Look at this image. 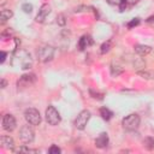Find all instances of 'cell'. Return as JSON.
I'll list each match as a JSON object with an SVG mask.
<instances>
[{
	"label": "cell",
	"mask_w": 154,
	"mask_h": 154,
	"mask_svg": "<svg viewBox=\"0 0 154 154\" xmlns=\"http://www.w3.org/2000/svg\"><path fill=\"white\" fill-rule=\"evenodd\" d=\"M12 65L22 70H28L32 66V58L26 51L17 49L12 57Z\"/></svg>",
	"instance_id": "1"
},
{
	"label": "cell",
	"mask_w": 154,
	"mask_h": 154,
	"mask_svg": "<svg viewBox=\"0 0 154 154\" xmlns=\"http://www.w3.org/2000/svg\"><path fill=\"white\" fill-rule=\"evenodd\" d=\"M140 116L136 114V113H131L129 116H126L123 120H122V125L125 130L128 131H132V130H136L138 126H140Z\"/></svg>",
	"instance_id": "2"
},
{
	"label": "cell",
	"mask_w": 154,
	"mask_h": 154,
	"mask_svg": "<svg viewBox=\"0 0 154 154\" xmlns=\"http://www.w3.org/2000/svg\"><path fill=\"white\" fill-rule=\"evenodd\" d=\"M54 52H55L54 47H52L49 45L42 46V47H40L37 49V58H38V60L41 63H47V61H49V60L53 59Z\"/></svg>",
	"instance_id": "3"
},
{
	"label": "cell",
	"mask_w": 154,
	"mask_h": 154,
	"mask_svg": "<svg viewBox=\"0 0 154 154\" xmlns=\"http://www.w3.org/2000/svg\"><path fill=\"white\" fill-rule=\"evenodd\" d=\"M45 117H46V120H47V123L49 125H58L60 123V120H61L60 113L58 112V109L54 106H48L46 108Z\"/></svg>",
	"instance_id": "4"
},
{
	"label": "cell",
	"mask_w": 154,
	"mask_h": 154,
	"mask_svg": "<svg viewBox=\"0 0 154 154\" xmlns=\"http://www.w3.org/2000/svg\"><path fill=\"white\" fill-rule=\"evenodd\" d=\"M24 118L28 124L30 125H38L41 123V114L36 108H26L24 111Z\"/></svg>",
	"instance_id": "5"
},
{
	"label": "cell",
	"mask_w": 154,
	"mask_h": 154,
	"mask_svg": "<svg viewBox=\"0 0 154 154\" xmlns=\"http://www.w3.org/2000/svg\"><path fill=\"white\" fill-rule=\"evenodd\" d=\"M19 138L23 143H31L35 138V132L30 125H23L19 130Z\"/></svg>",
	"instance_id": "6"
},
{
	"label": "cell",
	"mask_w": 154,
	"mask_h": 154,
	"mask_svg": "<svg viewBox=\"0 0 154 154\" xmlns=\"http://www.w3.org/2000/svg\"><path fill=\"white\" fill-rule=\"evenodd\" d=\"M91 114L88 109H83L82 112H79V114L77 116L76 120H75V126L78 129V130H84L89 119H90Z\"/></svg>",
	"instance_id": "7"
},
{
	"label": "cell",
	"mask_w": 154,
	"mask_h": 154,
	"mask_svg": "<svg viewBox=\"0 0 154 154\" xmlns=\"http://www.w3.org/2000/svg\"><path fill=\"white\" fill-rule=\"evenodd\" d=\"M36 81V76L34 73H26V75H23L19 81L17 82V85H18V89L20 88H26V87H30L34 82Z\"/></svg>",
	"instance_id": "8"
},
{
	"label": "cell",
	"mask_w": 154,
	"mask_h": 154,
	"mask_svg": "<svg viewBox=\"0 0 154 154\" xmlns=\"http://www.w3.org/2000/svg\"><path fill=\"white\" fill-rule=\"evenodd\" d=\"M16 125H17V123H16V119H14V117L12 114H5L4 116V118H2V128H4L5 131H8V132L13 131L16 129Z\"/></svg>",
	"instance_id": "9"
},
{
	"label": "cell",
	"mask_w": 154,
	"mask_h": 154,
	"mask_svg": "<svg viewBox=\"0 0 154 154\" xmlns=\"http://www.w3.org/2000/svg\"><path fill=\"white\" fill-rule=\"evenodd\" d=\"M49 13H51V6L47 5V4L42 5V6L40 7L38 12H37V14H36V18H35L36 22H38V23H43L45 19L48 17Z\"/></svg>",
	"instance_id": "10"
},
{
	"label": "cell",
	"mask_w": 154,
	"mask_h": 154,
	"mask_svg": "<svg viewBox=\"0 0 154 154\" xmlns=\"http://www.w3.org/2000/svg\"><path fill=\"white\" fill-rule=\"evenodd\" d=\"M108 135L106 132H101L96 138H95V146L97 148H106L108 144Z\"/></svg>",
	"instance_id": "11"
},
{
	"label": "cell",
	"mask_w": 154,
	"mask_h": 154,
	"mask_svg": "<svg viewBox=\"0 0 154 154\" xmlns=\"http://www.w3.org/2000/svg\"><path fill=\"white\" fill-rule=\"evenodd\" d=\"M0 143H1V147L5 149H12V150L14 149V141L10 136H1Z\"/></svg>",
	"instance_id": "12"
},
{
	"label": "cell",
	"mask_w": 154,
	"mask_h": 154,
	"mask_svg": "<svg viewBox=\"0 0 154 154\" xmlns=\"http://www.w3.org/2000/svg\"><path fill=\"white\" fill-rule=\"evenodd\" d=\"M94 43L93 38L89 36V35H83L81 38H79V42H78V46H79V49H85L88 48L89 46H91Z\"/></svg>",
	"instance_id": "13"
},
{
	"label": "cell",
	"mask_w": 154,
	"mask_h": 154,
	"mask_svg": "<svg viewBox=\"0 0 154 154\" xmlns=\"http://www.w3.org/2000/svg\"><path fill=\"white\" fill-rule=\"evenodd\" d=\"M135 52L141 57H146L147 54H149L152 52V47L147 46V45H136L135 46Z\"/></svg>",
	"instance_id": "14"
},
{
	"label": "cell",
	"mask_w": 154,
	"mask_h": 154,
	"mask_svg": "<svg viewBox=\"0 0 154 154\" xmlns=\"http://www.w3.org/2000/svg\"><path fill=\"white\" fill-rule=\"evenodd\" d=\"M13 16V13H12V11L11 10H7V8H4V10H1V12H0V19H1V24H4V23H6L11 17Z\"/></svg>",
	"instance_id": "15"
},
{
	"label": "cell",
	"mask_w": 154,
	"mask_h": 154,
	"mask_svg": "<svg viewBox=\"0 0 154 154\" xmlns=\"http://www.w3.org/2000/svg\"><path fill=\"white\" fill-rule=\"evenodd\" d=\"M100 116L102 117L103 120H109L113 117V112L111 109H108L107 107H101L100 108Z\"/></svg>",
	"instance_id": "16"
},
{
	"label": "cell",
	"mask_w": 154,
	"mask_h": 154,
	"mask_svg": "<svg viewBox=\"0 0 154 154\" xmlns=\"http://www.w3.org/2000/svg\"><path fill=\"white\" fill-rule=\"evenodd\" d=\"M13 152H14V153H34V154H35V153H38L37 149H31V148H29V147H26V146H22V147L14 148Z\"/></svg>",
	"instance_id": "17"
},
{
	"label": "cell",
	"mask_w": 154,
	"mask_h": 154,
	"mask_svg": "<svg viewBox=\"0 0 154 154\" xmlns=\"http://www.w3.org/2000/svg\"><path fill=\"white\" fill-rule=\"evenodd\" d=\"M143 146L147 148V149H153L154 148V138L153 137H146L143 140Z\"/></svg>",
	"instance_id": "18"
},
{
	"label": "cell",
	"mask_w": 154,
	"mask_h": 154,
	"mask_svg": "<svg viewBox=\"0 0 154 154\" xmlns=\"http://www.w3.org/2000/svg\"><path fill=\"white\" fill-rule=\"evenodd\" d=\"M22 10L25 12V13H31L32 12V5L29 4V2H25L22 5Z\"/></svg>",
	"instance_id": "19"
},
{
	"label": "cell",
	"mask_w": 154,
	"mask_h": 154,
	"mask_svg": "<svg viewBox=\"0 0 154 154\" xmlns=\"http://www.w3.org/2000/svg\"><path fill=\"white\" fill-rule=\"evenodd\" d=\"M109 48H111V41H107V42L102 43V46H101V53H102V54L107 53V52L109 51Z\"/></svg>",
	"instance_id": "20"
},
{
	"label": "cell",
	"mask_w": 154,
	"mask_h": 154,
	"mask_svg": "<svg viewBox=\"0 0 154 154\" xmlns=\"http://www.w3.org/2000/svg\"><path fill=\"white\" fill-rule=\"evenodd\" d=\"M138 24H140V19H138V18H134L132 20H130V22L128 23V28H129V29H132L134 26H137Z\"/></svg>",
	"instance_id": "21"
},
{
	"label": "cell",
	"mask_w": 154,
	"mask_h": 154,
	"mask_svg": "<svg viewBox=\"0 0 154 154\" xmlns=\"http://www.w3.org/2000/svg\"><path fill=\"white\" fill-rule=\"evenodd\" d=\"M48 152H49L51 154H59V153L61 152V149H60L59 147H57V146H54V144H53V146L49 148V150H48Z\"/></svg>",
	"instance_id": "22"
},
{
	"label": "cell",
	"mask_w": 154,
	"mask_h": 154,
	"mask_svg": "<svg viewBox=\"0 0 154 154\" xmlns=\"http://www.w3.org/2000/svg\"><path fill=\"white\" fill-rule=\"evenodd\" d=\"M57 19H58L57 22H58V24H59V25H65L66 20H65V16H64V14H59Z\"/></svg>",
	"instance_id": "23"
},
{
	"label": "cell",
	"mask_w": 154,
	"mask_h": 154,
	"mask_svg": "<svg viewBox=\"0 0 154 154\" xmlns=\"http://www.w3.org/2000/svg\"><path fill=\"white\" fill-rule=\"evenodd\" d=\"M109 5H113V6H119L124 0H106Z\"/></svg>",
	"instance_id": "24"
},
{
	"label": "cell",
	"mask_w": 154,
	"mask_h": 154,
	"mask_svg": "<svg viewBox=\"0 0 154 154\" xmlns=\"http://www.w3.org/2000/svg\"><path fill=\"white\" fill-rule=\"evenodd\" d=\"M5 59H6V52H4V51H2V52L0 53V63L2 64V63L5 61Z\"/></svg>",
	"instance_id": "25"
},
{
	"label": "cell",
	"mask_w": 154,
	"mask_h": 154,
	"mask_svg": "<svg viewBox=\"0 0 154 154\" xmlns=\"http://www.w3.org/2000/svg\"><path fill=\"white\" fill-rule=\"evenodd\" d=\"M126 1V4H129V5H135V4H137L140 0H125Z\"/></svg>",
	"instance_id": "26"
},
{
	"label": "cell",
	"mask_w": 154,
	"mask_h": 154,
	"mask_svg": "<svg viewBox=\"0 0 154 154\" xmlns=\"http://www.w3.org/2000/svg\"><path fill=\"white\" fill-rule=\"evenodd\" d=\"M5 85H6V81L1 79V88H5Z\"/></svg>",
	"instance_id": "27"
}]
</instances>
